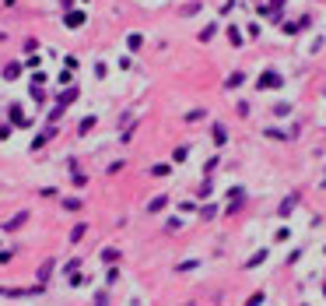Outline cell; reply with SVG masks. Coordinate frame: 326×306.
I'll return each mask as SVG.
<instances>
[{"label":"cell","instance_id":"8992f818","mask_svg":"<svg viewBox=\"0 0 326 306\" xmlns=\"http://www.w3.org/2000/svg\"><path fill=\"white\" fill-rule=\"evenodd\" d=\"M84 232H88V225L81 222V225H74V232H70V243H78V239H84Z\"/></svg>","mask_w":326,"mask_h":306},{"label":"cell","instance_id":"3957f363","mask_svg":"<svg viewBox=\"0 0 326 306\" xmlns=\"http://www.w3.org/2000/svg\"><path fill=\"white\" fill-rule=\"evenodd\" d=\"M116 260H120V250H112V246L102 250V264H116Z\"/></svg>","mask_w":326,"mask_h":306},{"label":"cell","instance_id":"277c9868","mask_svg":"<svg viewBox=\"0 0 326 306\" xmlns=\"http://www.w3.org/2000/svg\"><path fill=\"white\" fill-rule=\"evenodd\" d=\"M11 120L18 123V127H25V123H28V116H25V113H21L18 106H14V109H11Z\"/></svg>","mask_w":326,"mask_h":306},{"label":"cell","instance_id":"7a4b0ae2","mask_svg":"<svg viewBox=\"0 0 326 306\" xmlns=\"http://www.w3.org/2000/svg\"><path fill=\"white\" fill-rule=\"evenodd\" d=\"M53 268H56V260H46V264L39 268V285H46V282H49V274H53Z\"/></svg>","mask_w":326,"mask_h":306},{"label":"cell","instance_id":"9c48e42d","mask_svg":"<svg viewBox=\"0 0 326 306\" xmlns=\"http://www.w3.org/2000/svg\"><path fill=\"white\" fill-rule=\"evenodd\" d=\"M63 208H67V211H78V208H81V201H78V197H67V201H63Z\"/></svg>","mask_w":326,"mask_h":306},{"label":"cell","instance_id":"ba28073f","mask_svg":"<svg viewBox=\"0 0 326 306\" xmlns=\"http://www.w3.org/2000/svg\"><path fill=\"white\" fill-rule=\"evenodd\" d=\"M67 25H70V28H78V25H84V14H67Z\"/></svg>","mask_w":326,"mask_h":306},{"label":"cell","instance_id":"6da1fadb","mask_svg":"<svg viewBox=\"0 0 326 306\" xmlns=\"http://www.w3.org/2000/svg\"><path fill=\"white\" fill-rule=\"evenodd\" d=\"M25 222H28V211H18V215L11 218V222H4V232H18Z\"/></svg>","mask_w":326,"mask_h":306},{"label":"cell","instance_id":"5b68a950","mask_svg":"<svg viewBox=\"0 0 326 306\" xmlns=\"http://www.w3.org/2000/svg\"><path fill=\"white\" fill-rule=\"evenodd\" d=\"M18 74H21V64H7V67H4V78H7V81L18 78Z\"/></svg>","mask_w":326,"mask_h":306},{"label":"cell","instance_id":"52a82bcc","mask_svg":"<svg viewBox=\"0 0 326 306\" xmlns=\"http://www.w3.org/2000/svg\"><path fill=\"white\" fill-rule=\"evenodd\" d=\"M260 85H263V88H270V85H280V78H277V74H270V70H266V74H263V81H260Z\"/></svg>","mask_w":326,"mask_h":306}]
</instances>
